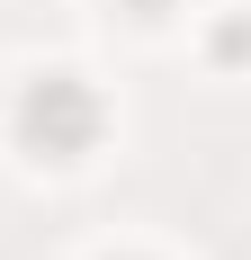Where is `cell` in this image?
Returning a JSON list of instances; mask_svg holds the SVG:
<instances>
[{"label":"cell","instance_id":"1","mask_svg":"<svg viewBox=\"0 0 251 260\" xmlns=\"http://www.w3.org/2000/svg\"><path fill=\"white\" fill-rule=\"evenodd\" d=\"M99 126H108V108H99V90L81 72H36L18 90V144L36 161H81L99 144Z\"/></svg>","mask_w":251,"mask_h":260},{"label":"cell","instance_id":"2","mask_svg":"<svg viewBox=\"0 0 251 260\" xmlns=\"http://www.w3.org/2000/svg\"><path fill=\"white\" fill-rule=\"evenodd\" d=\"M117 9H135V18H162V9H171V0H117Z\"/></svg>","mask_w":251,"mask_h":260}]
</instances>
